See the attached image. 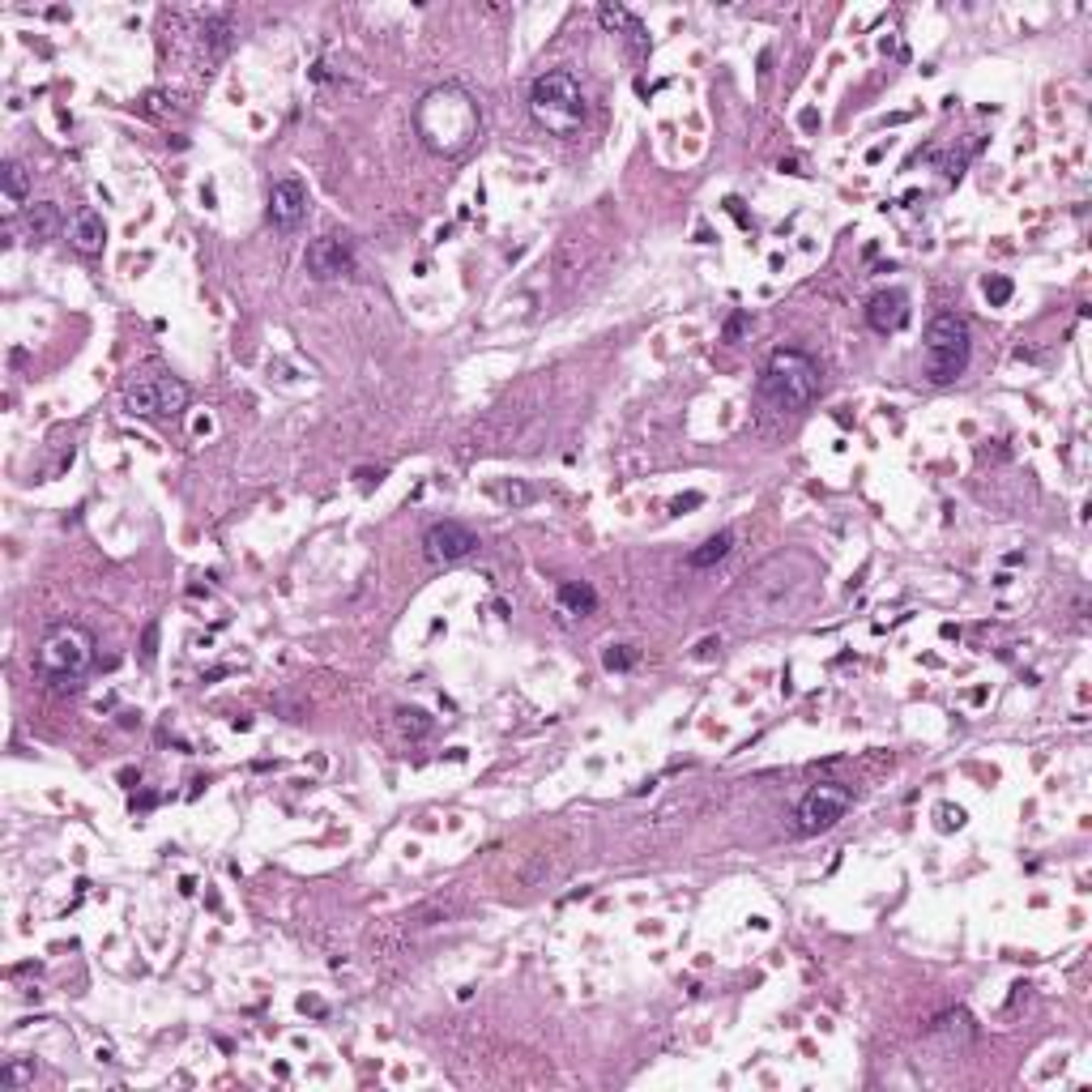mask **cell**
<instances>
[{"instance_id":"obj_1","label":"cell","mask_w":1092,"mask_h":1092,"mask_svg":"<svg viewBox=\"0 0 1092 1092\" xmlns=\"http://www.w3.org/2000/svg\"><path fill=\"white\" fill-rule=\"evenodd\" d=\"M478 128H482L478 99L457 82L431 86L419 99V107H414V133H419V141L440 158L465 154V149L474 145Z\"/></svg>"},{"instance_id":"obj_2","label":"cell","mask_w":1092,"mask_h":1092,"mask_svg":"<svg viewBox=\"0 0 1092 1092\" xmlns=\"http://www.w3.org/2000/svg\"><path fill=\"white\" fill-rule=\"evenodd\" d=\"M530 116L555 137H572L585 124V94L568 69H551L530 86Z\"/></svg>"},{"instance_id":"obj_3","label":"cell","mask_w":1092,"mask_h":1092,"mask_svg":"<svg viewBox=\"0 0 1092 1092\" xmlns=\"http://www.w3.org/2000/svg\"><path fill=\"white\" fill-rule=\"evenodd\" d=\"M760 393L777 410H802L820 398V363L802 350H773L760 375Z\"/></svg>"},{"instance_id":"obj_4","label":"cell","mask_w":1092,"mask_h":1092,"mask_svg":"<svg viewBox=\"0 0 1092 1092\" xmlns=\"http://www.w3.org/2000/svg\"><path fill=\"white\" fill-rule=\"evenodd\" d=\"M969 354H973L969 320L960 312H939L926 325V375L935 385H952L969 367Z\"/></svg>"},{"instance_id":"obj_5","label":"cell","mask_w":1092,"mask_h":1092,"mask_svg":"<svg viewBox=\"0 0 1092 1092\" xmlns=\"http://www.w3.org/2000/svg\"><path fill=\"white\" fill-rule=\"evenodd\" d=\"M188 385L172 371H145L133 385L124 389V410L141 414V419H176L180 410H188Z\"/></svg>"},{"instance_id":"obj_6","label":"cell","mask_w":1092,"mask_h":1092,"mask_svg":"<svg viewBox=\"0 0 1092 1092\" xmlns=\"http://www.w3.org/2000/svg\"><path fill=\"white\" fill-rule=\"evenodd\" d=\"M94 662V636L78 624H56L47 636H43V645H39V666L47 674H61V679H73V674H82L86 666Z\"/></svg>"},{"instance_id":"obj_7","label":"cell","mask_w":1092,"mask_h":1092,"mask_svg":"<svg viewBox=\"0 0 1092 1092\" xmlns=\"http://www.w3.org/2000/svg\"><path fill=\"white\" fill-rule=\"evenodd\" d=\"M850 802H854V794H850L845 785H837V781L815 785L811 794L798 802V833L815 837V833H828V828H837V824L845 820V811H850Z\"/></svg>"},{"instance_id":"obj_8","label":"cell","mask_w":1092,"mask_h":1092,"mask_svg":"<svg viewBox=\"0 0 1092 1092\" xmlns=\"http://www.w3.org/2000/svg\"><path fill=\"white\" fill-rule=\"evenodd\" d=\"M304 265L316 282H333V278H346L354 269V248H350V239L342 235H320L308 243V252H304Z\"/></svg>"},{"instance_id":"obj_9","label":"cell","mask_w":1092,"mask_h":1092,"mask_svg":"<svg viewBox=\"0 0 1092 1092\" xmlns=\"http://www.w3.org/2000/svg\"><path fill=\"white\" fill-rule=\"evenodd\" d=\"M474 546H478L474 530H465L461 521H436L423 534V551H427L431 563H457V559H465L469 551H474Z\"/></svg>"},{"instance_id":"obj_10","label":"cell","mask_w":1092,"mask_h":1092,"mask_svg":"<svg viewBox=\"0 0 1092 1092\" xmlns=\"http://www.w3.org/2000/svg\"><path fill=\"white\" fill-rule=\"evenodd\" d=\"M308 218V188L299 180H278L269 188V222L278 231H299Z\"/></svg>"},{"instance_id":"obj_11","label":"cell","mask_w":1092,"mask_h":1092,"mask_svg":"<svg viewBox=\"0 0 1092 1092\" xmlns=\"http://www.w3.org/2000/svg\"><path fill=\"white\" fill-rule=\"evenodd\" d=\"M905 320H909V295L905 291L871 295V304H866V325H871L875 333H896V329H905Z\"/></svg>"},{"instance_id":"obj_12","label":"cell","mask_w":1092,"mask_h":1092,"mask_svg":"<svg viewBox=\"0 0 1092 1092\" xmlns=\"http://www.w3.org/2000/svg\"><path fill=\"white\" fill-rule=\"evenodd\" d=\"M69 239H73V248H78L82 256H94V252H103V239H107V222L99 210H78L69 222Z\"/></svg>"},{"instance_id":"obj_13","label":"cell","mask_w":1092,"mask_h":1092,"mask_svg":"<svg viewBox=\"0 0 1092 1092\" xmlns=\"http://www.w3.org/2000/svg\"><path fill=\"white\" fill-rule=\"evenodd\" d=\"M0 180H5V210L13 214L17 205L30 197V172H26V162L9 158V162H5V172H0Z\"/></svg>"},{"instance_id":"obj_14","label":"cell","mask_w":1092,"mask_h":1092,"mask_svg":"<svg viewBox=\"0 0 1092 1092\" xmlns=\"http://www.w3.org/2000/svg\"><path fill=\"white\" fill-rule=\"evenodd\" d=\"M559 607L568 615H593L597 593H593V585H585V580H563L559 585Z\"/></svg>"},{"instance_id":"obj_15","label":"cell","mask_w":1092,"mask_h":1092,"mask_svg":"<svg viewBox=\"0 0 1092 1092\" xmlns=\"http://www.w3.org/2000/svg\"><path fill=\"white\" fill-rule=\"evenodd\" d=\"M730 551H734V534H718V538H708L700 551L687 555V568H713V563H722Z\"/></svg>"},{"instance_id":"obj_16","label":"cell","mask_w":1092,"mask_h":1092,"mask_svg":"<svg viewBox=\"0 0 1092 1092\" xmlns=\"http://www.w3.org/2000/svg\"><path fill=\"white\" fill-rule=\"evenodd\" d=\"M56 231H61V210H56L51 201L34 205V210H30V235L34 239H51Z\"/></svg>"},{"instance_id":"obj_17","label":"cell","mask_w":1092,"mask_h":1092,"mask_svg":"<svg viewBox=\"0 0 1092 1092\" xmlns=\"http://www.w3.org/2000/svg\"><path fill=\"white\" fill-rule=\"evenodd\" d=\"M602 666L607 670H632L636 666V649L632 645H611L607 653H602Z\"/></svg>"},{"instance_id":"obj_18","label":"cell","mask_w":1092,"mask_h":1092,"mask_svg":"<svg viewBox=\"0 0 1092 1092\" xmlns=\"http://www.w3.org/2000/svg\"><path fill=\"white\" fill-rule=\"evenodd\" d=\"M34 1080V1063H9L0 1071V1088H22Z\"/></svg>"},{"instance_id":"obj_19","label":"cell","mask_w":1092,"mask_h":1092,"mask_svg":"<svg viewBox=\"0 0 1092 1092\" xmlns=\"http://www.w3.org/2000/svg\"><path fill=\"white\" fill-rule=\"evenodd\" d=\"M205 34H210L214 51H227V47H231V22H227V17H214V22H205Z\"/></svg>"},{"instance_id":"obj_20","label":"cell","mask_w":1092,"mask_h":1092,"mask_svg":"<svg viewBox=\"0 0 1092 1092\" xmlns=\"http://www.w3.org/2000/svg\"><path fill=\"white\" fill-rule=\"evenodd\" d=\"M597 17H602V26H607V30H619V26H632V17H628V9H619V5H602V13H597ZM632 30H636V26H632Z\"/></svg>"},{"instance_id":"obj_21","label":"cell","mask_w":1092,"mask_h":1092,"mask_svg":"<svg viewBox=\"0 0 1092 1092\" xmlns=\"http://www.w3.org/2000/svg\"><path fill=\"white\" fill-rule=\"evenodd\" d=\"M986 299L990 304H1007L1011 299V278H986Z\"/></svg>"},{"instance_id":"obj_22","label":"cell","mask_w":1092,"mask_h":1092,"mask_svg":"<svg viewBox=\"0 0 1092 1092\" xmlns=\"http://www.w3.org/2000/svg\"><path fill=\"white\" fill-rule=\"evenodd\" d=\"M743 329H747V312H739V316H730V325H726V337H730V342H734V337H739Z\"/></svg>"},{"instance_id":"obj_23","label":"cell","mask_w":1092,"mask_h":1092,"mask_svg":"<svg viewBox=\"0 0 1092 1092\" xmlns=\"http://www.w3.org/2000/svg\"><path fill=\"white\" fill-rule=\"evenodd\" d=\"M154 640H158V628H154V624H149V628H145V649H141L145 657H154Z\"/></svg>"},{"instance_id":"obj_24","label":"cell","mask_w":1092,"mask_h":1092,"mask_svg":"<svg viewBox=\"0 0 1092 1092\" xmlns=\"http://www.w3.org/2000/svg\"><path fill=\"white\" fill-rule=\"evenodd\" d=\"M691 504H700V496H687V500H674V513H683V508H691Z\"/></svg>"}]
</instances>
